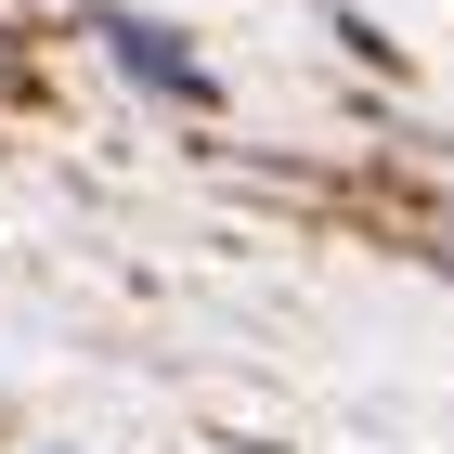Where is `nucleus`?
<instances>
[{
	"label": "nucleus",
	"mask_w": 454,
	"mask_h": 454,
	"mask_svg": "<svg viewBox=\"0 0 454 454\" xmlns=\"http://www.w3.org/2000/svg\"><path fill=\"white\" fill-rule=\"evenodd\" d=\"M91 39H105V52H117V66L143 78V91H182V105H208V78H195V52H169L156 27H130V13H105Z\"/></svg>",
	"instance_id": "obj_1"
}]
</instances>
